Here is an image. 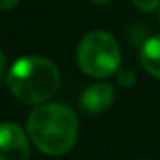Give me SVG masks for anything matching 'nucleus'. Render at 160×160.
Returning <instances> with one entry per match:
<instances>
[{
    "instance_id": "nucleus-7",
    "label": "nucleus",
    "mask_w": 160,
    "mask_h": 160,
    "mask_svg": "<svg viewBox=\"0 0 160 160\" xmlns=\"http://www.w3.org/2000/svg\"><path fill=\"white\" fill-rule=\"evenodd\" d=\"M117 81H119L121 86L131 88L132 84H134V81H136V76H134V72H132L131 69H122V71L117 72Z\"/></svg>"
},
{
    "instance_id": "nucleus-9",
    "label": "nucleus",
    "mask_w": 160,
    "mask_h": 160,
    "mask_svg": "<svg viewBox=\"0 0 160 160\" xmlns=\"http://www.w3.org/2000/svg\"><path fill=\"white\" fill-rule=\"evenodd\" d=\"M19 4V0H0V11H11Z\"/></svg>"
},
{
    "instance_id": "nucleus-5",
    "label": "nucleus",
    "mask_w": 160,
    "mask_h": 160,
    "mask_svg": "<svg viewBox=\"0 0 160 160\" xmlns=\"http://www.w3.org/2000/svg\"><path fill=\"white\" fill-rule=\"evenodd\" d=\"M114 98V88L108 83H95L84 90L81 97V105L90 114H100L110 107Z\"/></svg>"
},
{
    "instance_id": "nucleus-10",
    "label": "nucleus",
    "mask_w": 160,
    "mask_h": 160,
    "mask_svg": "<svg viewBox=\"0 0 160 160\" xmlns=\"http://www.w3.org/2000/svg\"><path fill=\"white\" fill-rule=\"evenodd\" d=\"M5 71H7V59H5L4 52L0 50V78H4Z\"/></svg>"
},
{
    "instance_id": "nucleus-8",
    "label": "nucleus",
    "mask_w": 160,
    "mask_h": 160,
    "mask_svg": "<svg viewBox=\"0 0 160 160\" xmlns=\"http://www.w3.org/2000/svg\"><path fill=\"white\" fill-rule=\"evenodd\" d=\"M132 4L143 12H152L160 7V0H132Z\"/></svg>"
},
{
    "instance_id": "nucleus-3",
    "label": "nucleus",
    "mask_w": 160,
    "mask_h": 160,
    "mask_svg": "<svg viewBox=\"0 0 160 160\" xmlns=\"http://www.w3.org/2000/svg\"><path fill=\"white\" fill-rule=\"evenodd\" d=\"M76 59L81 71L91 78H108L121 67L119 43L107 31H91L79 42Z\"/></svg>"
},
{
    "instance_id": "nucleus-4",
    "label": "nucleus",
    "mask_w": 160,
    "mask_h": 160,
    "mask_svg": "<svg viewBox=\"0 0 160 160\" xmlns=\"http://www.w3.org/2000/svg\"><path fill=\"white\" fill-rule=\"evenodd\" d=\"M29 143L24 131L14 122L0 124V160H28Z\"/></svg>"
},
{
    "instance_id": "nucleus-2",
    "label": "nucleus",
    "mask_w": 160,
    "mask_h": 160,
    "mask_svg": "<svg viewBox=\"0 0 160 160\" xmlns=\"http://www.w3.org/2000/svg\"><path fill=\"white\" fill-rule=\"evenodd\" d=\"M60 74L52 60L38 55L18 59L7 72V86L24 103H43L55 95Z\"/></svg>"
},
{
    "instance_id": "nucleus-12",
    "label": "nucleus",
    "mask_w": 160,
    "mask_h": 160,
    "mask_svg": "<svg viewBox=\"0 0 160 160\" xmlns=\"http://www.w3.org/2000/svg\"><path fill=\"white\" fill-rule=\"evenodd\" d=\"M158 18H160V9H158Z\"/></svg>"
},
{
    "instance_id": "nucleus-1",
    "label": "nucleus",
    "mask_w": 160,
    "mask_h": 160,
    "mask_svg": "<svg viewBox=\"0 0 160 160\" xmlns=\"http://www.w3.org/2000/svg\"><path fill=\"white\" fill-rule=\"evenodd\" d=\"M78 117L62 103L36 107L28 117V134L35 146L47 155H64L78 139Z\"/></svg>"
},
{
    "instance_id": "nucleus-11",
    "label": "nucleus",
    "mask_w": 160,
    "mask_h": 160,
    "mask_svg": "<svg viewBox=\"0 0 160 160\" xmlns=\"http://www.w3.org/2000/svg\"><path fill=\"white\" fill-rule=\"evenodd\" d=\"M91 2H95V4H108L112 0H91Z\"/></svg>"
},
{
    "instance_id": "nucleus-6",
    "label": "nucleus",
    "mask_w": 160,
    "mask_h": 160,
    "mask_svg": "<svg viewBox=\"0 0 160 160\" xmlns=\"http://www.w3.org/2000/svg\"><path fill=\"white\" fill-rule=\"evenodd\" d=\"M139 57L146 72L160 79V35L152 36L143 43Z\"/></svg>"
}]
</instances>
